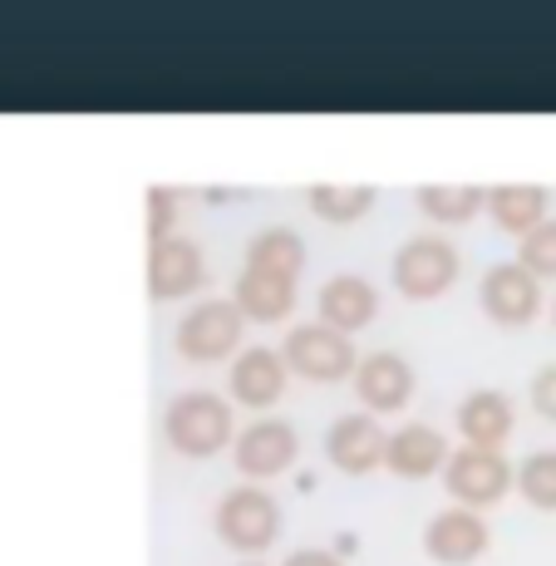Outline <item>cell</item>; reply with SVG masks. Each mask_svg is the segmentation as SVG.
Masks as SVG:
<instances>
[{"instance_id": "1", "label": "cell", "mask_w": 556, "mask_h": 566, "mask_svg": "<svg viewBox=\"0 0 556 566\" xmlns=\"http://www.w3.org/2000/svg\"><path fill=\"white\" fill-rule=\"evenodd\" d=\"M237 405L212 389H182L162 409V439L182 459H217L237 443Z\"/></svg>"}, {"instance_id": "2", "label": "cell", "mask_w": 556, "mask_h": 566, "mask_svg": "<svg viewBox=\"0 0 556 566\" xmlns=\"http://www.w3.org/2000/svg\"><path fill=\"white\" fill-rule=\"evenodd\" d=\"M281 527H286V517H281L276 493L261 483H232L212 507L217 542H222L227 552H242L246 562H256L261 552L276 547Z\"/></svg>"}, {"instance_id": "3", "label": "cell", "mask_w": 556, "mask_h": 566, "mask_svg": "<svg viewBox=\"0 0 556 566\" xmlns=\"http://www.w3.org/2000/svg\"><path fill=\"white\" fill-rule=\"evenodd\" d=\"M463 276V252L453 247V237L419 232L399 242L395 261H389V281L405 301H439L453 291V281Z\"/></svg>"}, {"instance_id": "4", "label": "cell", "mask_w": 556, "mask_h": 566, "mask_svg": "<svg viewBox=\"0 0 556 566\" xmlns=\"http://www.w3.org/2000/svg\"><path fill=\"white\" fill-rule=\"evenodd\" d=\"M246 315L237 311L232 296H207L198 306H188L172 325V350L188 365H217L227 355H242Z\"/></svg>"}, {"instance_id": "5", "label": "cell", "mask_w": 556, "mask_h": 566, "mask_svg": "<svg viewBox=\"0 0 556 566\" xmlns=\"http://www.w3.org/2000/svg\"><path fill=\"white\" fill-rule=\"evenodd\" d=\"M281 360H286L291 375L311 379V385H340V379H355L359 350L355 335H340L321 321H301L281 340Z\"/></svg>"}, {"instance_id": "6", "label": "cell", "mask_w": 556, "mask_h": 566, "mask_svg": "<svg viewBox=\"0 0 556 566\" xmlns=\"http://www.w3.org/2000/svg\"><path fill=\"white\" fill-rule=\"evenodd\" d=\"M443 488L458 507H497L503 497L517 488V468L507 463V453H493V449H453L449 468H443Z\"/></svg>"}, {"instance_id": "7", "label": "cell", "mask_w": 556, "mask_h": 566, "mask_svg": "<svg viewBox=\"0 0 556 566\" xmlns=\"http://www.w3.org/2000/svg\"><path fill=\"white\" fill-rule=\"evenodd\" d=\"M542 301H547L542 296V281L532 276L517 256L493 261V266L483 271V281H478V306H483V315L493 325H503V331H527L542 315Z\"/></svg>"}, {"instance_id": "8", "label": "cell", "mask_w": 556, "mask_h": 566, "mask_svg": "<svg viewBox=\"0 0 556 566\" xmlns=\"http://www.w3.org/2000/svg\"><path fill=\"white\" fill-rule=\"evenodd\" d=\"M296 453H301L296 423L276 419V413H261V419H252L242 433H237V443H232V459H237L242 483H261V488H266L271 478L291 473Z\"/></svg>"}, {"instance_id": "9", "label": "cell", "mask_w": 556, "mask_h": 566, "mask_svg": "<svg viewBox=\"0 0 556 566\" xmlns=\"http://www.w3.org/2000/svg\"><path fill=\"white\" fill-rule=\"evenodd\" d=\"M385 449H389V429L365 409L340 413V419H331V429H325V459L345 478L379 473V468H385Z\"/></svg>"}, {"instance_id": "10", "label": "cell", "mask_w": 556, "mask_h": 566, "mask_svg": "<svg viewBox=\"0 0 556 566\" xmlns=\"http://www.w3.org/2000/svg\"><path fill=\"white\" fill-rule=\"evenodd\" d=\"M487 547H493V527L473 507L449 503L443 513L423 522V557L439 566H473L487 557Z\"/></svg>"}, {"instance_id": "11", "label": "cell", "mask_w": 556, "mask_h": 566, "mask_svg": "<svg viewBox=\"0 0 556 566\" xmlns=\"http://www.w3.org/2000/svg\"><path fill=\"white\" fill-rule=\"evenodd\" d=\"M148 296L153 301H188L207 286V256L192 237L172 232L162 242H148Z\"/></svg>"}, {"instance_id": "12", "label": "cell", "mask_w": 556, "mask_h": 566, "mask_svg": "<svg viewBox=\"0 0 556 566\" xmlns=\"http://www.w3.org/2000/svg\"><path fill=\"white\" fill-rule=\"evenodd\" d=\"M286 379H291V369L281 360V350H271V345H246V350L232 360V369H227V399L252 409L261 419V413H271L281 405Z\"/></svg>"}, {"instance_id": "13", "label": "cell", "mask_w": 556, "mask_h": 566, "mask_svg": "<svg viewBox=\"0 0 556 566\" xmlns=\"http://www.w3.org/2000/svg\"><path fill=\"white\" fill-rule=\"evenodd\" d=\"M413 385H419V375H413V365L399 350H369V355H359L355 399H359V409L375 413V419H379V413L409 409Z\"/></svg>"}, {"instance_id": "14", "label": "cell", "mask_w": 556, "mask_h": 566, "mask_svg": "<svg viewBox=\"0 0 556 566\" xmlns=\"http://www.w3.org/2000/svg\"><path fill=\"white\" fill-rule=\"evenodd\" d=\"M379 315V291L369 276H355V271H335V276L321 281L315 291V321L331 325L340 335H359L369 331Z\"/></svg>"}, {"instance_id": "15", "label": "cell", "mask_w": 556, "mask_h": 566, "mask_svg": "<svg viewBox=\"0 0 556 566\" xmlns=\"http://www.w3.org/2000/svg\"><path fill=\"white\" fill-rule=\"evenodd\" d=\"M453 459L449 449V433H439L433 423L423 419H409L389 433V449H385V473L405 478V483H423V478L443 473Z\"/></svg>"}, {"instance_id": "16", "label": "cell", "mask_w": 556, "mask_h": 566, "mask_svg": "<svg viewBox=\"0 0 556 566\" xmlns=\"http://www.w3.org/2000/svg\"><path fill=\"white\" fill-rule=\"evenodd\" d=\"M453 423H458L468 449L503 453L512 429H517V409H512V399L503 389H473V395H463V405L453 409Z\"/></svg>"}, {"instance_id": "17", "label": "cell", "mask_w": 556, "mask_h": 566, "mask_svg": "<svg viewBox=\"0 0 556 566\" xmlns=\"http://www.w3.org/2000/svg\"><path fill=\"white\" fill-rule=\"evenodd\" d=\"M487 217L503 237H532L552 217V192L542 182H497L487 188Z\"/></svg>"}, {"instance_id": "18", "label": "cell", "mask_w": 556, "mask_h": 566, "mask_svg": "<svg viewBox=\"0 0 556 566\" xmlns=\"http://www.w3.org/2000/svg\"><path fill=\"white\" fill-rule=\"evenodd\" d=\"M296 296H301L296 281H286V276H266V271H246V266H242V276H237V286H232L237 311H242L246 321H256V325H276V321H286V315L296 311Z\"/></svg>"}, {"instance_id": "19", "label": "cell", "mask_w": 556, "mask_h": 566, "mask_svg": "<svg viewBox=\"0 0 556 566\" xmlns=\"http://www.w3.org/2000/svg\"><path fill=\"white\" fill-rule=\"evenodd\" d=\"M413 207L433 227H463L478 212H487V188H478V182H419L413 188Z\"/></svg>"}, {"instance_id": "20", "label": "cell", "mask_w": 556, "mask_h": 566, "mask_svg": "<svg viewBox=\"0 0 556 566\" xmlns=\"http://www.w3.org/2000/svg\"><path fill=\"white\" fill-rule=\"evenodd\" d=\"M242 266L246 271H266V276L301 281V271H305V242L291 232V227H261V232H252V242H246Z\"/></svg>"}, {"instance_id": "21", "label": "cell", "mask_w": 556, "mask_h": 566, "mask_svg": "<svg viewBox=\"0 0 556 566\" xmlns=\"http://www.w3.org/2000/svg\"><path fill=\"white\" fill-rule=\"evenodd\" d=\"M375 198L379 192L369 188V182H311V188H305L311 212L331 227H350V222H359V217H369Z\"/></svg>"}, {"instance_id": "22", "label": "cell", "mask_w": 556, "mask_h": 566, "mask_svg": "<svg viewBox=\"0 0 556 566\" xmlns=\"http://www.w3.org/2000/svg\"><path fill=\"white\" fill-rule=\"evenodd\" d=\"M517 497L537 513H556V449H532L517 463Z\"/></svg>"}, {"instance_id": "23", "label": "cell", "mask_w": 556, "mask_h": 566, "mask_svg": "<svg viewBox=\"0 0 556 566\" xmlns=\"http://www.w3.org/2000/svg\"><path fill=\"white\" fill-rule=\"evenodd\" d=\"M517 261L537 281H556V217H547V222H542L532 237H522V242H517Z\"/></svg>"}, {"instance_id": "24", "label": "cell", "mask_w": 556, "mask_h": 566, "mask_svg": "<svg viewBox=\"0 0 556 566\" xmlns=\"http://www.w3.org/2000/svg\"><path fill=\"white\" fill-rule=\"evenodd\" d=\"M178 232V192L172 188H148V242Z\"/></svg>"}, {"instance_id": "25", "label": "cell", "mask_w": 556, "mask_h": 566, "mask_svg": "<svg viewBox=\"0 0 556 566\" xmlns=\"http://www.w3.org/2000/svg\"><path fill=\"white\" fill-rule=\"evenodd\" d=\"M527 395H532V409H537L547 423H556V360H547L537 375H532Z\"/></svg>"}, {"instance_id": "26", "label": "cell", "mask_w": 556, "mask_h": 566, "mask_svg": "<svg viewBox=\"0 0 556 566\" xmlns=\"http://www.w3.org/2000/svg\"><path fill=\"white\" fill-rule=\"evenodd\" d=\"M281 566H345V557L331 547H296Z\"/></svg>"}, {"instance_id": "27", "label": "cell", "mask_w": 556, "mask_h": 566, "mask_svg": "<svg viewBox=\"0 0 556 566\" xmlns=\"http://www.w3.org/2000/svg\"><path fill=\"white\" fill-rule=\"evenodd\" d=\"M237 566H266V562H237Z\"/></svg>"}, {"instance_id": "28", "label": "cell", "mask_w": 556, "mask_h": 566, "mask_svg": "<svg viewBox=\"0 0 556 566\" xmlns=\"http://www.w3.org/2000/svg\"><path fill=\"white\" fill-rule=\"evenodd\" d=\"M552 321H556V296H552Z\"/></svg>"}]
</instances>
